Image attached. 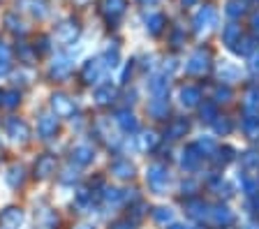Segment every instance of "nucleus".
<instances>
[{
    "mask_svg": "<svg viewBox=\"0 0 259 229\" xmlns=\"http://www.w3.org/2000/svg\"><path fill=\"white\" fill-rule=\"evenodd\" d=\"M56 227H58V215H56L51 208H42V211H37L35 229H56Z\"/></svg>",
    "mask_w": 259,
    "mask_h": 229,
    "instance_id": "obj_19",
    "label": "nucleus"
},
{
    "mask_svg": "<svg viewBox=\"0 0 259 229\" xmlns=\"http://www.w3.org/2000/svg\"><path fill=\"white\" fill-rule=\"evenodd\" d=\"M146 183L151 188L155 195H164L167 192V186H169V171L164 164H151L146 169Z\"/></svg>",
    "mask_w": 259,
    "mask_h": 229,
    "instance_id": "obj_1",
    "label": "nucleus"
},
{
    "mask_svg": "<svg viewBox=\"0 0 259 229\" xmlns=\"http://www.w3.org/2000/svg\"><path fill=\"white\" fill-rule=\"evenodd\" d=\"M113 100H116V88H113L111 83H104V86L95 88V102L100 104V107H107Z\"/></svg>",
    "mask_w": 259,
    "mask_h": 229,
    "instance_id": "obj_23",
    "label": "nucleus"
},
{
    "mask_svg": "<svg viewBox=\"0 0 259 229\" xmlns=\"http://www.w3.org/2000/svg\"><path fill=\"white\" fill-rule=\"evenodd\" d=\"M188 120L185 118H176V120H171L169 123V127H167V136L169 139H178V136H185V132H188Z\"/></svg>",
    "mask_w": 259,
    "mask_h": 229,
    "instance_id": "obj_28",
    "label": "nucleus"
},
{
    "mask_svg": "<svg viewBox=\"0 0 259 229\" xmlns=\"http://www.w3.org/2000/svg\"><path fill=\"white\" fill-rule=\"evenodd\" d=\"M130 72H132V63H130V65L123 70V76H120V83H127V76H130Z\"/></svg>",
    "mask_w": 259,
    "mask_h": 229,
    "instance_id": "obj_57",
    "label": "nucleus"
},
{
    "mask_svg": "<svg viewBox=\"0 0 259 229\" xmlns=\"http://www.w3.org/2000/svg\"><path fill=\"white\" fill-rule=\"evenodd\" d=\"M5 26L10 28L14 35H23V33H26V23H23L21 19H16V14H7V17H5Z\"/></svg>",
    "mask_w": 259,
    "mask_h": 229,
    "instance_id": "obj_37",
    "label": "nucleus"
},
{
    "mask_svg": "<svg viewBox=\"0 0 259 229\" xmlns=\"http://www.w3.org/2000/svg\"><path fill=\"white\" fill-rule=\"evenodd\" d=\"M79 35H81V26H79V21H74V19H65V21H60L54 30L56 42L65 44V47H67V44H74L76 39H79Z\"/></svg>",
    "mask_w": 259,
    "mask_h": 229,
    "instance_id": "obj_2",
    "label": "nucleus"
},
{
    "mask_svg": "<svg viewBox=\"0 0 259 229\" xmlns=\"http://www.w3.org/2000/svg\"><path fill=\"white\" fill-rule=\"evenodd\" d=\"M141 5H146V7H153V5H157V3H160V0H139Z\"/></svg>",
    "mask_w": 259,
    "mask_h": 229,
    "instance_id": "obj_58",
    "label": "nucleus"
},
{
    "mask_svg": "<svg viewBox=\"0 0 259 229\" xmlns=\"http://www.w3.org/2000/svg\"><path fill=\"white\" fill-rule=\"evenodd\" d=\"M215 118H218V114H215V104L206 102L204 107H201V120H208V123H213Z\"/></svg>",
    "mask_w": 259,
    "mask_h": 229,
    "instance_id": "obj_46",
    "label": "nucleus"
},
{
    "mask_svg": "<svg viewBox=\"0 0 259 229\" xmlns=\"http://www.w3.org/2000/svg\"><path fill=\"white\" fill-rule=\"evenodd\" d=\"M23 222V211L16 206H7L0 213V229H19Z\"/></svg>",
    "mask_w": 259,
    "mask_h": 229,
    "instance_id": "obj_10",
    "label": "nucleus"
},
{
    "mask_svg": "<svg viewBox=\"0 0 259 229\" xmlns=\"http://www.w3.org/2000/svg\"><path fill=\"white\" fill-rule=\"evenodd\" d=\"M215 100H218V102H229V100H232V90H229V88H218V90H215Z\"/></svg>",
    "mask_w": 259,
    "mask_h": 229,
    "instance_id": "obj_49",
    "label": "nucleus"
},
{
    "mask_svg": "<svg viewBox=\"0 0 259 229\" xmlns=\"http://www.w3.org/2000/svg\"><path fill=\"white\" fill-rule=\"evenodd\" d=\"M169 229H192V227H185V224H171Z\"/></svg>",
    "mask_w": 259,
    "mask_h": 229,
    "instance_id": "obj_62",
    "label": "nucleus"
},
{
    "mask_svg": "<svg viewBox=\"0 0 259 229\" xmlns=\"http://www.w3.org/2000/svg\"><path fill=\"white\" fill-rule=\"evenodd\" d=\"M93 160H95V151H93V146H88V144H79V146L72 148V164H76V167H86V164H91Z\"/></svg>",
    "mask_w": 259,
    "mask_h": 229,
    "instance_id": "obj_12",
    "label": "nucleus"
},
{
    "mask_svg": "<svg viewBox=\"0 0 259 229\" xmlns=\"http://www.w3.org/2000/svg\"><path fill=\"white\" fill-rule=\"evenodd\" d=\"M72 70H74V60L70 56H58L49 67V76L51 79H67L72 74Z\"/></svg>",
    "mask_w": 259,
    "mask_h": 229,
    "instance_id": "obj_9",
    "label": "nucleus"
},
{
    "mask_svg": "<svg viewBox=\"0 0 259 229\" xmlns=\"http://www.w3.org/2000/svg\"><path fill=\"white\" fill-rule=\"evenodd\" d=\"M218 74H220L222 81H236L238 76H241V70H238L236 65H232V63H222Z\"/></svg>",
    "mask_w": 259,
    "mask_h": 229,
    "instance_id": "obj_31",
    "label": "nucleus"
},
{
    "mask_svg": "<svg viewBox=\"0 0 259 229\" xmlns=\"http://www.w3.org/2000/svg\"><path fill=\"white\" fill-rule=\"evenodd\" d=\"M194 33L197 35H206V33H210L213 28L218 26V12L213 10V7H201L197 14H194Z\"/></svg>",
    "mask_w": 259,
    "mask_h": 229,
    "instance_id": "obj_4",
    "label": "nucleus"
},
{
    "mask_svg": "<svg viewBox=\"0 0 259 229\" xmlns=\"http://www.w3.org/2000/svg\"><path fill=\"white\" fill-rule=\"evenodd\" d=\"M10 70H12L10 60H0V76H7L10 74Z\"/></svg>",
    "mask_w": 259,
    "mask_h": 229,
    "instance_id": "obj_53",
    "label": "nucleus"
},
{
    "mask_svg": "<svg viewBox=\"0 0 259 229\" xmlns=\"http://www.w3.org/2000/svg\"><path fill=\"white\" fill-rule=\"evenodd\" d=\"M23 178H26V176H23V167H21V164H14V167H10V169H7V174H5L7 186L14 188V190L19 186H23Z\"/></svg>",
    "mask_w": 259,
    "mask_h": 229,
    "instance_id": "obj_26",
    "label": "nucleus"
},
{
    "mask_svg": "<svg viewBox=\"0 0 259 229\" xmlns=\"http://www.w3.org/2000/svg\"><path fill=\"white\" fill-rule=\"evenodd\" d=\"M144 211H146V204L144 202H137V206L132 208V220H141V218H144Z\"/></svg>",
    "mask_w": 259,
    "mask_h": 229,
    "instance_id": "obj_51",
    "label": "nucleus"
},
{
    "mask_svg": "<svg viewBox=\"0 0 259 229\" xmlns=\"http://www.w3.org/2000/svg\"><path fill=\"white\" fill-rule=\"evenodd\" d=\"M243 192H245V195H254V192H257V180L243 176Z\"/></svg>",
    "mask_w": 259,
    "mask_h": 229,
    "instance_id": "obj_50",
    "label": "nucleus"
},
{
    "mask_svg": "<svg viewBox=\"0 0 259 229\" xmlns=\"http://www.w3.org/2000/svg\"><path fill=\"white\" fill-rule=\"evenodd\" d=\"M171 39H174V47H178V44L183 42V33H181V28H176V30H174Z\"/></svg>",
    "mask_w": 259,
    "mask_h": 229,
    "instance_id": "obj_55",
    "label": "nucleus"
},
{
    "mask_svg": "<svg viewBox=\"0 0 259 229\" xmlns=\"http://www.w3.org/2000/svg\"><path fill=\"white\" fill-rule=\"evenodd\" d=\"M58 132V118L51 114H42L37 120V134L42 139H51V136Z\"/></svg>",
    "mask_w": 259,
    "mask_h": 229,
    "instance_id": "obj_13",
    "label": "nucleus"
},
{
    "mask_svg": "<svg viewBox=\"0 0 259 229\" xmlns=\"http://www.w3.org/2000/svg\"><path fill=\"white\" fill-rule=\"evenodd\" d=\"M210 158H213V162L218 164V167H225L227 162H229V160H232V148H218L215 153H213V155H210Z\"/></svg>",
    "mask_w": 259,
    "mask_h": 229,
    "instance_id": "obj_42",
    "label": "nucleus"
},
{
    "mask_svg": "<svg viewBox=\"0 0 259 229\" xmlns=\"http://www.w3.org/2000/svg\"><path fill=\"white\" fill-rule=\"evenodd\" d=\"M201 100V93H199V88H194V86H185L183 90H181V104L183 107H197Z\"/></svg>",
    "mask_w": 259,
    "mask_h": 229,
    "instance_id": "obj_25",
    "label": "nucleus"
},
{
    "mask_svg": "<svg viewBox=\"0 0 259 229\" xmlns=\"http://www.w3.org/2000/svg\"><path fill=\"white\" fill-rule=\"evenodd\" d=\"M51 174H56V158L44 153V155L37 158V162H35V176L37 178H49Z\"/></svg>",
    "mask_w": 259,
    "mask_h": 229,
    "instance_id": "obj_15",
    "label": "nucleus"
},
{
    "mask_svg": "<svg viewBox=\"0 0 259 229\" xmlns=\"http://www.w3.org/2000/svg\"><path fill=\"white\" fill-rule=\"evenodd\" d=\"M19 58L30 65V63H35V58H37V49H32L28 44H21V47H19Z\"/></svg>",
    "mask_w": 259,
    "mask_h": 229,
    "instance_id": "obj_40",
    "label": "nucleus"
},
{
    "mask_svg": "<svg viewBox=\"0 0 259 229\" xmlns=\"http://www.w3.org/2000/svg\"><path fill=\"white\" fill-rule=\"evenodd\" d=\"M76 178H79V174H76V167L72 169V162H70L63 169V176H60V180H63V183H72V180H76Z\"/></svg>",
    "mask_w": 259,
    "mask_h": 229,
    "instance_id": "obj_48",
    "label": "nucleus"
},
{
    "mask_svg": "<svg viewBox=\"0 0 259 229\" xmlns=\"http://www.w3.org/2000/svg\"><path fill=\"white\" fill-rule=\"evenodd\" d=\"M111 174L120 180H130L132 176H135V164L130 162V160H125V158L113 160L111 162Z\"/></svg>",
    "mask_w": 259,
    "mask_h": 229,
    "instance_id": "obj_17",
    "label": "nucleus"
},
{
    "mask_svg": "<svg viewBox=\"0 0 259 229\" xmlns=\"http://www.w3.org/2000/svg\"><path fill=\"white\" fill-rule=\"evenodd\" d=\"M16 10L30 14L32 19H44L49 14L47 0H16Z\"/></svg>",
    "mask_w": 259,
    "mask_h": 229,
    "instance_id": "obj_8",
    "label": "nucleus"
},
{
    "mask_svg": "<svg viewBox=\"0 0 259 229\" xmlns=\"http://www.w3.org/2000/svg\"><path fill=\"white\" fill-rule=\"evenodd\" d=\"M213 127H215L218 134H229V132H232V120L227 118V116H218V118L213 120Z\"/></svg>",
    "mask_w": 259,
    "mask_h": 229,
    "instance_id": "obj_39",
    "label": "nucleus"
},
{
    "mask_svg": "<svg viewBox=\"0 0 259 229\" xmlns=\"http://www.w3.org/2000/svg\"><path fill=\"white\" fill-rule=\"evenodd\" d=\"M21 102V95L16 93V90H7V93H0V107H5V109H16Z\"/></svg>",
    "mask_w": 259,
    "mask_h": 229,
    "instance_id": "obj_33",
    "label": "nucleus"
},
{
    "mask_svg": "<svg viewBox=\"0 0 259 229\" xmlns=\"http://www.w3.org/2000/svg\"><path fill=\"white\" fill-rule=\"evenodd\" d=\"M116 123H118V127L123 132H137V127H139V123H137V116L130 114V111H118L116 114Z\"/></svg>",
    "mask_w": 259,
    "mask_h": 229,
    "instance_id": "obj_24",
    "label": "nucleus"
},
{
    "mask_svg": "<svg viewBox=\"0 0 259 229\" xmlns=\"http://www.w3.org/2000/svg\"><path fill=\"white\" fill-rule=\"evenodd\" d=\"M104 72H107V65H104L102 56H95V58H88L86 63H83V67H81V79H83V83L93 86V83H97L102 79Z\"/></svg>",
    "mask_w": 259,
    "mask_h": 229,
    "instance_id": "obj_3",
    "label": "nucleus"
},
{
    "mask_svg": "<svg viewBox=\"0 0 259 229\" xmlns=\"http://www.w3.org/2000/svg\"><path fill=\"white\" fill-rule=\"evenodd\" d=\"M111 229H132V222L130 220H118V222H113Z\"/></svg>",
    "mask_w": 259,
    "mask_h": 229,
    "instance_id": "obj_52",
    "label": "nucleus"
},
{
    "mask_svg": "<svg viewBox=\"0 0 259 229\" xmlns=\"http://www.w3.org/2000/svg\"><path fill=\"white\" fill-rule=\"evenodd\" d=\"M148 90L153 98H167L169 95V76L167 74H155L148 81Z\"/></svg>",
    "mask_w": 259,
    "mask_h": 229,
    "instance_id": "obj_16",
    "label": "nucleus"
},
{
    "mask_svg": "<svg viewBox=\"0 0 259 229\" xmlns=\"http://www.w3.org/2000/svg\"><path fill=\"white\" fill-rule=\"evenodd\" d=\"M157 142H160V136H157L153 130H146L137 136V144H139L141 151H153V148L157 146Z\"/></svg>",
    "mask_w": 259,
    "mask_h": 229,
    "instance_id": "obj_27",
    "label": "nucleus"
},
{
    "mask_svg": "<svg viewBox=\"0 0 259 229\" xmlns=\"http://www.w3.org/2000/svg\"><path fill=\"white\" fill-rule=\"evenodd\" d=\"M194 146L199 148V153H201V155H208V158H210V155H213V153L218 151L215 142H213L210 136H201V139H199V142H197V144H194Z\"/></svg>",
    "mask_w": 259,
    "mask_h": 229,
    "instance_id": "obj_38",
    "label": "nucleus"
},
{
    "mask_svg": "<svg viewBox=\"0 0 259 229\" xmlns=\"http://www.w3.org/2000/svg\"><path fill=\"white\" fill-rule=\"evenodd\" d=\"M162 28H164V17H162V14L153 12V14L146 17V30H148L151 35H160Z\"/></svg>",
    "mask_w": 259,
    "mask_h": 229,
    "instance_id": "obj_29",
    "label": "nucleus"
},
{
    "mask_svg": "<svg viewBox=\"0 0 259 229\" xmlns=\"http://www.w3.org/2000/svg\"><path fill=\"white\" fill-rule=\"evenodd\" d=\"M243 130H245L248 136L257 139L259 136V118L257 116H245V118H243Z\"/></svg>",
    "mask_w": 259,
    "mask_h": 229,
    "instance_id": "obj_36",
    "label": "nucleus"
},
{
    "mask_svg": "<svg viewBox=\"0 0 259 229\" xmlns=\"http://www.w3.org/2000/svg\"><path fill=\"white\" fill-rule=\"evenodd\" d=\"M127 10V0H100V12L104 14L107 21H118Z\"/></svg>",
    "mask_w": 259,
    "mask_h": 229,
    "instance_id": "obj_7",
    "label": "nucleus"
},
{
    "mask_svg": "<svg viewBox=\"0 0 259 229\" xmlns=\"http://www.w3.org/2000/svg\"><path fill=\"white\" fill-rule=\"evenodd\" d=\"M102 199H104V204H107V206H109V204L113 206V204H118L120 199H123V192L116 190V188H107V190H104V195H102Z\"/></svg>",
    "mask_w": 259,
    "mask_h": 229,
    "instance_id": "obj_43",
    "label": "nucleus"
},
{
    "mask_svg": "<svg viewBox=\"0 0 259 229\" xmlns=\"http://www.w3.org/2000/svg\"><path fill=\"white\" fill-rule=\"evenodd\" d=\"M148 114H151L153 118H157V120L167 118V114H169V102H167V98H153L151 102H148Z\"/></svg>",
    "mask_w": 259,
    "mask_h": 229,
    "instance_id": "obj_21",
    "label": "nucleus"
},
{
    "mask_svg": "<svg viewBox=\"0 0 259 229\" xmlns=\"http://www.w3.org/2000/svg\"><path fill=\"white\" fill-rule=\"evenodd\" d=\"M201 162V153L197 146H188L183 151V158H181V167H183L185 171H194L197 167H199Z\"/></svg>",
    "mask_w": 259,
    "mask_h": 229,
    "instance_id": "obj_18",
    "label": "nucleus"
},
{
    "mask_svg": "<svg viewBox=\"0 0 259 229\" xmlns=\"http://www.w3.org/2000/svg\"><path fill=\"white\" fill-rule=\"evenodd\" d=\"M74 206L79 208V211H86V208H91V190H79V192H76Z\"/></svg>",
    "mask_w": 259,
    "mask_h": 229,
    "instance_id": "obj_41",
    "label": "nucleus"
},
{
    "mask_svg": "<svg viewBox=\"0 0 259 229\" xmlns=\"http://www.w3.org/2000/svg\"><path fill=\"white\" fill-rule=\"evenodd\" d=\"M153 220H155L157 224H171L174 222V211L167 206H157L155 211H153Z\"/></svg>",
    "mask_w": 259,
    "mask_h": 229,
    "instance_id": "obj_34",
    "label": "nucleus"
},
{
    "mask_svg": "<svg viewBox=\"0 0 259 229\" xmlns=\"http://www.w3.org/2000/svg\"><path fill=\"white\" fill-rule=\"evenodd\" d=\"M243 12H245V3H243V0H229L225 7V14L229 19H238Z\"/></svg>",
    "mask_w": 259,
    "mask_h": 229,
    "instance_id": "obj_35",
    "label": "nucleus"
},
{
    "mask_svg": "<svg viewBox=\"0 0 259 229\" xmlns=\"http://www.w3.org/2000/svg\"><path fill=\"white\" fill-rule=\"evenodd\" d=\"M102 60H104V65H107V70H109V67H111V70H113V67H118V51H116V49L107 51V54L102 56Z\"/></svg>",
    "mask_w": 259,
    "mask_h": 229,
    "instance_id": "obj_47",
    "label": "nucleus"
},
{
    "mask_svg": "<svg viewBox=\"0 0 259 229\" xmlns=\"http://www.w3.org/2000/svg\"><path fill=\"white\" fill-rule=\"evenodd\" d=\"M245 229H257V227H252V224H248V227H245Z\"/></svg>",
    "mask_w": 259,
    "mask_h": 229,
    "instance_id": "obj_63",
    "label": "nucleus"
},
{
    "mask_svg": "<svg viewBox=\"0 0 259 229\" xmlns=\"http://www.w3.org/2000/svg\"><path fill=\"white\" fill-rule=\"evenodd\" d=\"M181 3H183V7H192L197 0H181Z\"/></svg>",
    "mask_w": 259,
    "mask_h": 229,
    "instance_id": "obj_60",
    "label": "nucleus"
},
{
    "mask_svg": "<svg viewBox=\"0 0 259 229\" xmlns=\"http://www.w3.org/2000/svg\"><path fill=\"white\" fill-rule=\"evenodd\" d=\"M51 107H54V114L60 118H67V116L74 114V102L65 93H54L51 95Z\"/></svg>",
    "mask_w": 259,
    "mask_h": 229,
    "instance_id": "obj_11",
    "label": "nucleus"
},
{
    "mask_svg": "<svg viewBox=\"0 0 259 229\" xmlns=\"http://www.w3.org/2000/svg\"><path fill=\"white\" fill-rule=\"evenodd\" d=\"M5 132L12 142H28L30 139V127L23 118H16V116H10L5 120Z\"/></svg>",
    "mask_w": 259,
    "mask_h": 229,
    "instance_id": "obj_6",
    "label": "nucleus"
},
{
    "mask_svg": "<svg viewBox=\"0 0 259 229\" xmlns=\"http://www.w3.org/2000/svg\"><path fill=\"white\" fill-rule=\"evenodd\" d=\"M210 190L215 192V195H225V197H232V188L227 186L222 178H215V180H210Z\"/></svg>",
    "mask_w": 259,
    "mask_h": 229,
    "instance_id": "obj_44",
    "label": "nucleus"
},
{
    "mask_svg": "<svg viewBox=\"0 0 259 229\" xmlns=\"http://www.w3.org/2000/svg\"><path fill=\"white\" fill-rule=\"evenodd\" d=\"M252 28L254 30H259V12L257 14H252Z\"/></svg>",
    "mask_w": 259,
    "mask_h": 229,
    "instance_id": "obj_59",
    "label": "nucleus"
},
{
    "mask_svg": "<svg viewBox=\"0 0 259 229\" xmlns=\"http://www.w3.org/2000/svg\"><path fill=\"white\" fill-rule=\"evenodd\" d=\"M74 229H95V227H93V224H76Z\"/></svg>",
    "mask_w": 259,
    "mask_h": 229,
    "instance_id": "obj_61",
    "label": "nucleus"
},
{
    "mask_svg": "<svg viewBox=\"0 0 259 229\" xmlns=\"http://www.w3.org/2000/svg\"><path fill=\"white\" fill-rule=\"evenodd\" d=\"M208 70H210V51L208 49H197L188 58V63H185V72L194 74V76L206 74Z\"/></svg>",
    "mask_w": 259,
    "mask_h": 229,
    "instance_id": "obj_5",
    "label": "nucleus"
},
{
    "mask_svg": "<svg viewBox=\"0 0 259 229\" xmlns=\"http://www.w3.org/2000/svg\"><path fill=\"white\" fill-rule=\"evenodd\" d=\"M243 35H241V26H236V23H227L225 28H222V42L229 47V49H234L238 44V39H241Z\"/></svg>",
    "mask_w": 259,
    "mask_h": 229,
    "instance_id": "obj_22",
    "label": "nucleus"
},
{
    "mask_svg": "<svg viewBox=\"0 0 259 229\" xmlns=\"http://www.w3.org/2000/svg\"><path fill=\"white\" fill-rule=\"evenodd\" d=\"M241 164H243V167H248V169L259 167V153H254V151L243 153V155H241Z\"/></svg>",
    "mask_w": 259,
    "mask_h": 229,
    "instance_id": "obj_45",
    "label": "nucleus"
},
{
    "mask_svg": "<svg viewBox=\"0 0 259 229\" xmlns=\"http://www.w3.org/2000/svg\"><path fill=\"white\" fill-rule=\"evenodd\" d=\"M185 211H188V215L194 220L210 218V206L206 202H201V199H188V202H185Z\"/></svg>",
    "mask_w": 259,
    "mask_h": 229,
    "instance_id": "obj_14",
    "label": "nucleus"
},
{
    "mask_svg": "<svg viewBox=\"0 0 259 229\" xmlns=\"http://www.w3.org/2000/svg\"><path fill=\"white\" fill-rule=\"evenodd\" d=\"M208 220L213 224H218V227H227V224L234 222V213L227 206H213L210 208V218Z\"/></svg>",
    "mask_w": 259,
    "mask_h": 229,
    "instance_id": "obj_20",
    "label": "nucleus"
},
{
    "mask_svg": "<svg viewBox=\"0 0 259 229\" xmlns=\"http://www.w3.org/2000/svg\"><path fill=\"white\" fill-rule=\"evenodd\" d=\"M238 56H252L257 51V37H241L238 39V47H234Z\"/></svg>",
    "mask_w": 259,
    "mask_h": 229,
    "instance_id": "obj_30",
    "label": "nucleus"
},
{
    "mask_svg": "<svg viewBox=\"0 0 259 229\" xmlns=\"http://www.w3.org/2000/svg\"><path fill=\"white\" fill-rule=\"evenodd\" d=\"M0 60H10V47L5 42H0Z\"/></svg>",
    "mask_w": 259,
    "mask_h": 229,
    "instance_id": "obj_54",
    "label": "nucleus"
},
{
    "mask_svg": "<svg viewBox=\"0 0 259 229\" xmlns=\"http://www.w3.org/2000/svg\"><path fill=\"white\" fill-rule=\"evenodd\" d=\"M243 107H245V111L248 114H252V111L259 109V88H250L248 93H245V100H243Z\"/></svg>",
    "mask_w": 259,
    "mask_h": 229,
    "instance_id": "obj_32",
    "label": "nucleus"
},
{
    "mask_svg": "<svg viewBox=\"0 0 259 229\" xmlns=\"http://www.w3.org/2000/svg\"><path fill=\"white\" fill-rule=\"evenodd\" d=\"M250 70L259 72V54H252V58H250Z\"/></svg>",
    "mask_w": 259,
    "mask_h": 229,
    "instance_id": "obj_56",
    "label": "nucleus"
}]
</instances>
